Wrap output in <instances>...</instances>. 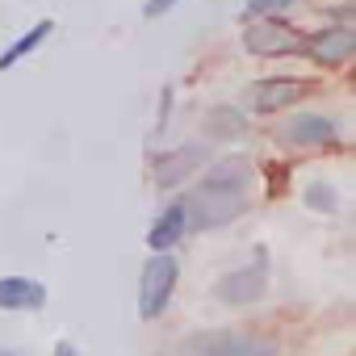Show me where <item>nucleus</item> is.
<instances>
[{"mask_svg": "<svg viewBox=\"0 0 356 356\" xmlns=\"http://www.w3.org/2000/svg\"><path fill=\"white\" fill-rule=\"evenodd\" d=\"M352 51H356V34H352L348 26H331V30L310 34L302 55H310L318 67H339V63H348Z\"/></svg>", "mask_w": 356, "mask_h": 356, "instance_id": "6e6552de", "label": "nucleus"}, {"mask_svg": "<svg viewBox=\"0 0 356 356\" xmlns=\"http://www.w3.org/2000/svg\"><path fill=\"white\" fill-rule=\"evenodd\" d=\"M248 189H252V163L248 159H218L202 176V185L185 197V222L189 231H210L227 227L248 210Z\"/></svg>", "mask_w": 356, "mask_h": 356, "instance_id": "f257e3e1", "label": "nucleus"}, {"mask_svg": "<svg viewBox=\"0 0 356 356\" xmlns=\"http://www.w3.org/2000/svg\"><path fill=\"white\" fill-rule=\"evenodd\" d=\"M193 356H277V343L252 331H210L197 339Z\"/></svg>", "mask_w": 356, "mask_h": 356, "instance_id": "39448f33", "label": "nucleus"}, {"mask_svg": "<svg viewBox=\"0 0 356 356\" xmlns=\"http://www.w3.org/2000/svg\"><path fill=\"white\" fill-rule=\"evenodd\" d=\"M176 277H181V264L168 252H151V260L143 264V277H138V314L151 323L168 310L172 302V289H176Z\"/></svg>", "mask_w": 356, "mask_h": 356, "instance_id": "f03ea898", "label": "nucleus"}, {"mask_svg": "<svg viewBox=\"0 0 356 356\" xmlns=\"http://www.w3.org/2000/svg\"><path fill=\"white\" fill-rule=\"evenodd\" d=\"M281 138L289 147H335L339 143V126L323 113H293L281 126Z\"/></svg>", "mask_w": 356, "mask_h": 356, "instance_id": "423d86ee", "label": "nucleus"}, {"mask_svg": "<svg viewBox=\"0 0 356 356\" xmlns=\"http://www.w3.org/2000/svg\"><path fill=\"white\" fill-rule=\"evenodd\" d=\"M176 5H181V0H147V5H143V17H163V13L176 9Z\"/></svg>", "mask_w": 356, "mask_h": 356, "instance_id": "dca6fc26", "label": "nucleus"}, {"mask_svg": "<svg viewBox=\"0 0 356 356\" xmlns=\"http://www.w3.org/2000/svg\"><path fill=\"white\" fill-rule=\"evenodd\" d=\"M289 5H293V0H248V13H252V17H256V13H264V17H268V13L289 9Z\"/></svg>", "mask_w": 356, "mask_h": 356, "instance_id": "2eb2a0df", "label": "nucleus"}, {"mask_svg": "<svg viewBox=\"0 0 356 356\" xmlns=\"http://www.w3.org/2000/svg\"><path fill=\"white\" fill-rule=\"evenodd\" d=\"M314 92L310 80H293V76H273V80H256L243 88V105L252 113H281L298 101H306Z\"/></svg>", "mask_w": 356, "mask_h": 356, "instance_id": "20e7f679", "label": "nucleus"}, {"mask_svg": "<svg viewBox=\"0 0 356 356\" xmlns=\"http://www.w3.org/2000/svg\"><path fill=\"white\" fill-rule=\"evenodd\" d=\"M202 159H206V151H202V147H181V151H168V155H159V159H155L151 181H155L159 189H172V185L189 181V172H197V163H202Z\"/></svg>", "mask_w": 356, "mask_h": 356, "instance_id": "1a4fd4ad", "label": "nucleus"}, {"mask_svg": "<svg viewBox=\"0 0 356 356\" xmlns=\"http://www.w3.org/2000/svg\"><path fill=\"white\" fill-rule=\"evenodd\" d=\"M264 285H268V268H264V260H256V264L231 268V273L218 281V298H222L227 306H252V302L264 293Z\"/></svg>", "mask_w": 356, "mask_h": 356, "instance_id": "0eeeda50", "label": "nucleus"}, {"mask_svg": "<svg viewBox=\"0 0 356 356\" xmlns=\"http://www.w3.org/2000/svg\"><path fill=\"white\" fill-rule=\"evenodd\" d=\"M55 356H80V352H76L72 343H59V348H55Z\"/></svg>", "mask_w": 356, "mask_h": 356, "instance_id": "f3484780", "label": "nucleus"}, {"mask_svg": "<svg viewBox=\"0 0 356 356\" xmlns=\"http://www.w3.org/2000/svg\"><path fill=\"white\" fill-rule=\"evenodd\" d=\"M0 356H13V352H5V348H0Z\"/></svg>", "mask_w": 356, "mask_h": 356, "instance_id": "a211bd4d", "label": "nucleus"}, {"mask_svg": "<svg viewBox=\"0 0 356 356\" xmlns=\"http://www.w3.org/2000/svg\"><path fill=\"white\" fill-rule=\"evenodd\" d=\"M51 30H55V22H38V26H34V30H30L26 38H17V42H13L9 51H5V55H0V72H9V67H13L17 59L34 55V51H38V47L47 42V34H51Z\"/></svg>", "mask_w": 356, "mask_h": 356, "instance_id": "f8f14e48", "label": "nucleus"}, {"mask_svg": "<svg viewBox=\"0 0 356 356\" xmlns=\"http://www.w3.org/2000/svg\"><path fill=\"white\" fill-rule=\"evenodd\" d=\"M47 285L34 277H0V310H42Z\"/></svg>", "mask_w": 356, "mask_h": 356, "instance_id": "9d476101", "label": "nucleus"}, {"mask_svg": "<svg viewBox=\"0 0 356 356\" xmlns=\"http://www.w3.org/2000/svg\"><path fill=\"white\" fill-rule=\"evenodd\" d=\"M306 197H310L314 210H335V189H331V185H310Z\"/></svg>", "mask_w": 356, "mask_h": 356, "instance_id": "4468645a", "label": "nucleus"}, {"mask_svg": "<svg viewBox=\"0 0 356 356\" xmlns=\"http://www.w3.org/2000/svg\"><path fill=\"white\" fill-rule=\"evenodd\" d=\"M206 134H214V138H239V134H243V118H239L235 109H210Z\"/></svg>", "mask_w": 356, "mask_h": 356, "instance_id": "ddd939ff", "label": "nucleus"}, {"mask_svg": "<svg viewBox=\"0 0 356 356\" xmlns=\"http://www.w3.org/2000/svg\"><path fill=\"white\" fill-rule=\"evenodd\" d=\"M189 235V222H185V202H172L155 222H151V231H147V248L151 252H168V248H176Z\"/></svg>", "mask_w": 356, "mask_h": 356, "instance_id": "9b49d317", "label": "nucleus"}, {"mask_svg": "<svg viewBox=\"0 0 356 356\" xmlns=\"http://www.w3.org/2000/svg\"><path fill=\"white\" fill-rule=\"evenodd\" d=\"M243 47H248L252 55H260V59H285V55H302V51H306V34L293 30L289 22L260 17L256 26H248Z\"/></svg>", "mask_w": 356, "mask_h": 356, "instance_id": "7ed1b4c3", "label": "nucleus"}]
</instances>
